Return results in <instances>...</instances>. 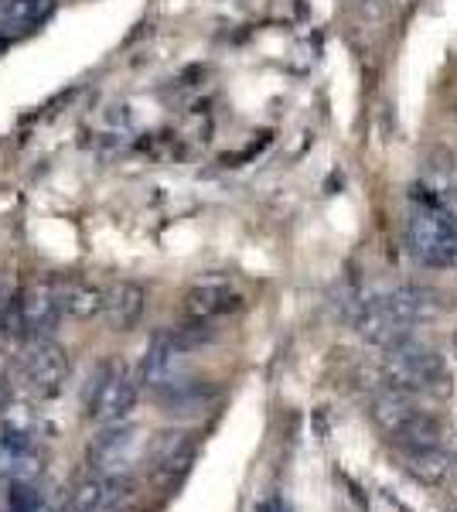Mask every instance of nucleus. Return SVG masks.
Returning a JSON list of instances; mask_svg holds the SVG:
<instances>
[{"label": "nucleus", "instance_id": "4468645a", "mask_svg": "<svg viewBox=\"0 0 457 512\" xmlns=\"http://www.w3.org/2000/svg\"><path fill=\"white\" fill-rule=\"evenodd\" d=\"M389 297H393L396 311H400L413 328L423 325V321H437L444 315V301H440V294L434 287H400V291H393Z\"/></svg>", "mask_w": 457, "mask_h": 512}, {"label": "nucleus", "instance_id": "2eb2a0df", "mask_svg": "<svg viewBox=\"0 0 457 512\" xmlns=\"http://www.w3.org/2000/svg\"><path fill=\"white\" fill-rule=\"evenodd\" d=\"M403 468H406V475H413L420 485H444L454 472V458L444 448L403 451Z\"/></svg>", "mask_w": 457, "mask_h": 512}, {"label": "nucleus", "instance_id": "6ab92c4d", "mask_svg": "<svg viewBox=\"0 0 457 512\" xmlns=\"http://www.w3.org/2000/svg\"><path fill=\"white\" fill-rule=\"evenodd\" d=\"M41 420L31 407H7L4 427H0V441L7 444H38Z\"/></svg>", "mask_w": 457, "mask_h": 512}, {"label": "nucleus", "instance_id": "f3484780", "mask_svg": "<svg viewBox=\"0 0 457 512\" xmlns=\"http://www.w3.org/2000/svg\"><path fill=\"white\" fill-rule=\"evenodd\" d=\"M413 414H420V410L413 407L410 396H406L403 390H396V386L382 390L376 400H372V420H376L386 434H396Z\"/></svg>", "mask_w": 457, "mask_h": 512}, {"label": "nucleus", "instance_id": "ddd939ff", "mask_svg": "<svg viewBox=\"0 0 457 512\" xmlns=\"http://www.w3.org/2000/svg\"><path fill=\"white\" fill-rule=\"evenodd\" d=\"M55 14V0H0V35L31 31Z\"/></svg>", "mask_w": 457, "mask_h": 512}, {"label": "nucleus", "instance_id": "b1692460", "mask_svg": "<svg viewBox=\"0 0 457 512\" xmlns=\"http://www.w3.org/2000/svg\"><path fill=\"white\" fill-rule=\"evenodd\" d=\"M11 284H7L4 277H0V321H4V311H7V304H11Z\"/></svg>", "mask_w": 457, "mask_h": 512}, {"label": "nucleus", "instance_id": "9d476101", "mask_svg": "<svg viewBox=\"0 0 457 512\" xmlns=\"http://www.w3.org/2000/svg\"><path fill=\"white\" fill-rule=\"evenodd\" d=\"M147 308V291L137 280H116L106 287V304H103V318L113 332H130Z\"/></svg>", "mask_w": 457, "mask_h": 512}, {"label": "nucleus", "instance_id": "20e7f679", "mask_svg": "<svg viewBox=\"0 0 457 512\" xmlns=\"http://www.w3.org/2000/svg\"><path fill=\"white\" fill-rule=\"evenodd\" d=\"M21 369L28 379L31 393L41 400H52L62 393L65 379H69V352L52 338H28V349L21 355Z\"/></svg>", "mask_w": 457, "mask_h": 512}, {"label": "nucleus", "instance_id": "412c9836", "mask_svg": "<svg viewBox=\"0 0 457 512\" xmlns=\"http://www.w3.org/2000/svg\"><path fill=\"white\" fill-rule=\"evenodd\" d=\"M0 332H4L7 338H14V342H21V338H28V321H24L21 294H14V297H11V304H7L4 321H0Z\"/></svg>", "mask_w": 457, "mask_h": 512}, {"label": "nucleus", "instance_id": "f8f14e48", "mask_svg": "<svg viewBox=\"0 0 457 512\" xmlns=\"http://www.w3.org/2000/svg\"><path fill=\"white\" fill-rule=\"evenodd\" d=\"M58 297H62V311L79 321H93L96 315H103L106 291L99 284H93L89 277H58Z\"/></svg>", "mask_w": 457, "mask_h": 512}, {"label": "nucleus", "instance_id": "6e6552de", "mask_svg": "<svg viewBox=\"0 0 457 512\" xmlns=\"http://www.w3.org/2000/svg\"><path fill=\"white\" fill-rule=\"evenodd\" d=\"M24 321H28V338H52L62 318V297H58L55 280H31L21 291Z\"/></svg>", "mask_w": 457, "mask_h": 512}, {"label": "nucleus", "instance_id": "aec40b11", "mask_svg": "<svg viewBox=\"0 0 457 512\" xmlns=\"http://www.w3.org/2000/svg\"><path fill=\"white\" fill-rule=\"evenodd\" d=\"M7 506H11V512H28L45 506L38 482H7Z\"/></svg>", "mask_w": 457, "mask_h": 512}, {"label": "nucleus", "instance_id": "1a4fd4ad", "mask_svg": "<svg viewBox=\"0 0 457 512\" xmlns=\"http://www.w3.org/2000/svg\"><path fill=\"white\" fill-rule=\"evenodd\" d=\"M239 304H243V297H239L236 287H232L229 280L212 277V280L195 284L185 294V315L191 321H212V318H222V315H229V311H236Z\"/></svg>", "mask_w": 457, "mask_h": 512}, {"label": "nucleus", "instance_id": "5701e85b", "mask_svg": "<svg viewBox=\"0 0 457 512\" xmlns=\"http://www.w3.org/2000/svg\"><path fill=\"white\" fill-rule=\"evenodd\" d=\"M11 407V369H7V359L0 355V410Z\"/></svg>", "mask_w": 457, "mask_h": 512}, {"label": "nucleus", "instance_id": "dca6fc26", "mask_svg": "<svg viewBox=\"0 0 457 512\" xmlns=\"http://www.w3.org/2000/svg\"><path fill=\"white\" fill-rule=\"evenodd\" d=\"M41 451L38 444H7L0 441V475L7 482H38L41 475Z\"/></svg>", "mask_w": 457, "mask_h": 512}, {"label": "nucleus", "instance_id": "393cba45", "mask_svg": "<svg viewBox=\"0 0 457 512\" xmlns=\"http://www.w3.org/2000/svg\"><path fill=\"white\" fill-rule=\"evenodd\" d=\"M451 349H454V355H457V335L451 338Z\"/></svg>", "mask_w": 457, "mask_h": 512}, {"label": "nucleus", "instance_id": "a211bd4d", "mask_svg": "<svg viewBox=\"0 0 457 512\" xmlns=\"http://www.w3.org/2000/svg\"><path fill=\"white\" fill-rule=\"evenodd\" d=\"M393 437L403 451H420V448H440V437H444V431H440V424L434 417L413 414Z\"/></svg>", "mask_w": 457, "mask_h": 512}, {"label": "nucleus", "instance_id": "39448f33", "mask_svg": "<svg viewBox=\"0 0 457 512\" xmlns=\"http://www.w3.org/2000/svg\"><path fill=\"white\" fill-rule=\"evenodd\" d=\"M181 379H185V345L178 342V335L157 332L147 345L144 362H140V383L161 396L164 390L178 386Z\"/></svg>", "mask_w": 457, "mask_h": 512}, {"label": "nucleus", "instance_id": "f03ea898", "mask_svg": "<svg viewBox=\"0 0 457 512\" xmlns=\"http://www.w3.org/2000/svg\"><path fill=\"white\" fill-rule=\"evenodd\" d=\"M137 403V379L120 359H103L86 390V417L99 427L123 424Z\"/></svg>", "mask_w": 457, "mask_h": 512}, {"label": "nucleus", "instance_id": "0eeeda50", "mask_svg": "<svg viewBox=\"0 0 457 512\" xmlns=\"http://www.w3.org/2000/svg\"><path fill=\"white\" fill-rule=\"evenodd\" d=\"M137 448H140V427L110 424L103 434L93 437L86 454H89V465H93L99 475H120L123 468L137 458Z\"/></svg>", "mask_w": 457, "mask_h": 512}, {"label": "nucleus", "instance_id": "f257e3e1", "mask_svg": "<svg viewBox=\"0 0 457 512\" xmlns=\"http://www.w3.org/2000/svg\"><path fill=\"white\" fill-rule=\"evenodd\" d=\"M413 209L406 219V239H410L413 256L423 267H457V222L447 216L440 205L413 192Z\"/></svg>", "mask_w": 457, "mask_h": 512}, {"label": "nucleus", "instance_id": "7ed1b4c3", "mask_svg": "<svg viewBox=\"0 0 457 512\" xmlns=\"http://www.w3.org/2000/svg\"><path fill=\"white\" fill-rule=\"evenodd\" d=\"M382 373H386V383L396 386V390H423V386L444 376V362L434 349L413 342V338H403L393 349H386Z\"/></svg>", "mask_w": 457, "mask_h": 512}, {"label": "nucleus", "instance_id": "bb28decb", "mask_svg": "<svg viewBox=\"0 0 457 512\" xmlns=\"http://www.w3.org/2000/svg\"><path fill=\"white\" fill-rule=\"evenodd\" d=\"M454 512H457V506H454Z\"/></svg>", "mask_w": 457, "mask_h": 512}, {"label": "nucleus", "instance_id": "a878e982", "mask_svg": "<svg viewBox=\"0 0 457 512\" xmlns=\"http://www.w3.org/2000/svg\"><path fill=\"white\" fill-rule=\"evenodd\" d=\"M103 512H110V509H103Z\"/></svg>", "mask_w": 457, "mask_h": 512}, {"label": "nucleus", "instance_id": "4be33fe9", "mask_svg": "<svg viewBox=\"0 0 457 512\" xmlns=\"http://www.w3.org/2000/svg\"><path fill=\"white\" fill-rule=\"evenodd\" d=\"M352 7L365 24H382L389 14V0H352Z\"/></svg>", "mask_w": 457, "mask_h": 512}, {"label": "nucleus", "instance_id": "423d86ee", "mask_svg": "<svg viewBox=\"0 0 457 512\" xmlns=\"http://www.w3.org/2000/svg\"><path fill=\"white\" fill-rule=\"evenodd\" d=\"M352 325L359 328V335L365 338V342L379 345V349H393L396 342L410 338V332H413V325L400 315V311H396V304L389 294H379V297L362 301V308H359V315H355Z\"/></svg>", "mask_w": 457, "mask_h": 512}, {"label": "nucleus", "instance_id": "9b49d317", "mask_svg": "<svg viewBox=\"0 0 457 512\" xmlns=\"http://www.w3.org/2000/svg\"><path fill=\"white\" fill-rule=\"evenodd\" d=\"M195 458V437L188 431H164L151 444V465L161 478H178L188 472Z\"/></svg>", "mask_w": 457, "mask_h": 512}]
</instances>
